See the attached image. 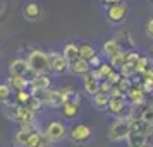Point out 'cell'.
Segmentation results:
<instances>
[{
  "instance_id": "6da1fadb",
  "label": "cell",
  "mask_w": 153,
  "mask_h": 147,
  "mask_svg": "<svg viewBox=\"0 0 153 147\" xmlns=\"http://www.w3.org/2000/svg\"><path fill=\"white\" fill-rule=\"evenodd\" d=\"M131 133V120L127 116H119L110 127H108V132H107V137L112 142H120V140H126L127 135Z\"/></svg>"
},
{
  "instance_id": "7a4b0ae2",
  "label": "cell",
  "mask_w": 153,
  "mask_h": 147,
  "mask_svg": "<svg viewBox=\"0 0 153 147\" xmlns=\"http://www.w3.org/2000/svg\"><path fill=\"white\" fill-rule=\"evenodd\" d=\"M28 60V65L29 69L33 70L35 74H45L48 72V53H45L43 50H31L26 56Z\"/></svg>"
},
{
  "instance_id": "3957f363",
  "label": "cell",
  "mask_w": 153,
  "mask_h": 147,
  "mask_svg": "<svg viewBox=\"0 0 153 147\" xmlns=\"http://www.w3.org/2000/svg\"><path fill=\"white\" fill-rule=\"evenodd\" d=\"M48 70L55 75H65L69 74V62L65 60V56L59 51H50L48 53Z\"/></svg>"
},
{
  "instance_id": "277c9868",
  "label": "cell",
  "mask_w": 153,
  "mask_h": 147,
  "mask_svg": "<svg viewBox=\"0 0 153 147\" xmlns=\"http://www.w3.org/2000/svg\"><path fill=\"white\" fill-rule=\"evenodd\" d=\"M65 135H67V128L64 125L62 121H59V120H53V121H50L48 125H47V130H45V139L52 142V144H59V142H62L65 139Z\"/></svg>"
},
{
  "instance_id": "5b68a950",
  "label": "cell",
  "mask_w": 153,
  "mask_h": 147,
  "mask_svg": "<svg viewBox=\"0 0 153 147\" xmlns=\"http://www.w3.org/2000/svg\"><path fill=\"white\" fill-rule=\"evenodd\" d=\"M105 15H107V21L110 22L112 26H119V24H122V22L126 21L127 7H126L122 2H119V4H112V5H107Z\"/></svg>"
},
{
  "instance_id": "8992f818",
  "label": "cell",
  "mask_w": 153,
  "mask_h": 147,
  "mask_svg": "<svg viewBox=\"0 0 153 147\" xmlns=\"http://www.w3.org/2000/svg\"><path fill=\"white\" fill-rule=\"evenodd\" d=\"M91 139H93V130L88 125L79 123V125L72 127V130H71V140L72 142L83 144V142H90Z\"/></svg>"
},
{
  "instance_id": "52a82bcc",
  "label": "cell",
  "mask_w": 153,
  "mask_h": 147,
  "mask_svg": "<svg viewBox=\"0 0 153 147\" xmlns=\"http://www.w3.org/2000/svg\"><path fill=\"white\" fill-rule=\"evenodd\" d=\"M50 86H52V79L47 75V72L45 74H36L35 77L29 80V92L31 94H40L45 89H48Z\"/></svg>"
},
{
  "instance_id": "ba28073f",
  "label": "cell",
  "mask_w": 153,
  "mask_h": 147,
  "mask_svg": "<svg viewBox=\"0 0 153 147\" xmlns=\"http://www.w3.org/2000/svg\"><path fill=\"white\" fill-rule=\"evenodd\" d=\"M43 103L48 106V108H60L62 106V96H60V91L57 89H45L43 91Z\"/></svg>"
},
{
  "instance_id": "9c48e42d",
  "label": "cell",
  "mask_w": 153,
  "mask_h": 147,
  "mask_svg": "<svg viewBox=\"0 0 153 147\" xmlns=\"http://www.w3.org/2000/svg\"><path fill=\"white\" fill-rule=\"evenodd\" d=\"M36 120V113L33 110H29L28 106H19L16 105V113H14V121L16 123H28V121H33Z\"/></svg>"
},
{
  "instance_id": "30bf717a",
  "label": "cell",
  "mask_w": 153,
  "mask_h": 147,
  "mask_svg": "<svg viewBox=\"0 0 153 147\" xmlns=\"http://www.w3.org/2000/svg\"><path fill=\"white\" fill-rule=\"evenodd\" d=\"M126 101H129L131 105H139L146 101V92L143 91V87L139 84H132L131 89L126 92Z\"/></svg>"
},
{
  "instance_id": "8fae6325",
  "label": "cell",
  "mask_w": 153,
  "mask_h": 147,
  "mask_svg": "<svg viewBox=\"0 0 153 147\" xmlns=\"http://www.w3.org/2000/svg\"><path fill=\"white\" fill-rule=\"evenodd\" d=\"M131 132H136V133L145 135V137H150V135H153V123L152 121H146V120H132Z\"/></svg>"
},
{
  "instance_id": "7c38bea8",
  "label": "cell",
  "mask_w": 153,
  "mask_h": 147,
  "mask_svg": "<svg viewBox=\"0 0 153 147\" xmlns=\"http://www.w3.org/2000/svg\"><path fill=\"white\" fill-rule=\"evenodd\" d=\"M108 101H110V96H108V92H103V91H98L91 96V105L98 111L107 110L108 108Z\"/></svg>"
},
{
  "instance_id": "4fadbf2b",
  "label": "cell",
  "mask_w": 153,
  "mask_h": 147,
  "mask_svg": "<svg viewBox=\"0 0 153 147\" xmlns=\"http://www.w3.org/2000/svg\"><path fill=\"white\" fill-rule=\"evenodd\" d=\"M28 70H29V65L26 58H16L9 65V74L10 75H24Z\"/></svg>"
},
{
  "instance_id": "5bb4252c",
  "label": "cell",
  "mask_w": 153,
  "mask_h": 147,
  "mask_svg": "<svg viewBox=\"0 0 153 147\" xmlns=\"http://www.w3.org/2000/svg\"><path fill=\"white\" fill-rule=\"evenodd\" d=\"M126 105H127L126 94L124 96H115V98H110V101H108V110H110V113H114L115 116H120L122 111H124Z\"/></svg>"
},
{
  "instance_id": "9a60e30c",
  "label": "cell",
  "mask_w": 153,
  "mask_h": 147,
  "mask_svg": "<svg viewBox=\"0 0 153 147\" xmlns=\"http://www.w3.org/2000/svg\"><path fill=\"white\" fill-rule=\"evenodd\" d=\"M60 111H62V116L64 118H76L79 115V105L77 103H72V101H67V103H62L60 106Z\"/></svg>"
},
{
  "instance_id": "2e32d148",
  "label": "cell",
  "mask_w": 153,
  "mask_h": 147,
  "mask_svg": "<svg viewBox=\"0 0 153 147\" xmlns=\"http://www.w3.org/2000/svg\"><path fill=\"white\" fill-rule=\"evenodd\" d=\"M62 55L65 56V60L69 62V67H71V65L76 62L77 58H79V46H77V45H74V43L65 45V46H64Z\"/></svg>"
},
{
  "instance_id": "e0dca14e",
  "label": "cell",
  "mask_w": 153,
  "mask_h": 147,
  "mask_svg": "<svg viewBox=\"0 0 153 147\" xmlns=\"http://www.w3.org/2000/svg\"><path fill=\"white\" fill-rule=\"evenodd\" d=\"M126 142H127V146H131V147L150 146V142H148V137L141 135V133H136V132H131V133H129V135H127V139H126Z\"/></svg>"
},
{
  "instance_id": "ac0fdd59",
  "label": "cell",
  "mask_w": 153,
  "mask_h": 147,
  "mask_svg": "<svg viewBox=\"0 0 153 147\" xmlns=\"http://www.w3.org/2000/svg\"><path fill=\"white\" fill-rule=\"evenodd\" d=\"M7 84L16 89V91H21V89H28L29 87V80L24 75H10L7 80Z\"/></svg>"
},
{
  "instance_id": "d6986e66",
  "label": "cell",
  "mask_w": 153,
  "mask_h": 147,
  "mask_svg": "<svg viewBox=\"0 0 153 147\" xmlns=\"http://www.w3.org/2000/svg\"><path fill=\"white\" fill-rule=\"evenodd\" d=\"M40 14H42V7H40L38 4H35V2L28 4V5L24 7V10H22V15H24L28 21H36V19L40 17Z\"/></svg>"
},
{
  "instance_id": "ffe728a7",
  "label": "cell",
  "mask_w": 153,
  "mask_h": 147,
  "mask_svg": "<svg viewBox=\"0 0 153 147\" xmlns=\"http://www.w3.org/2000/svg\"><path fill=\"white\" fill-rule=\"evenodd\" d=\"M60 96H62V103L72 101V103H77L79 105V101H81L79 92L76 89H72V87H64V89H60Z\"/></svg>"
},
{
  "instance_id": "44dd1931",
  "label": "cell",
  "mask_w": 153,
  "mask_h": 147,
  "mask_svg": "<svg viewBox=\"0 0 153 147\" xmlns=\"http://www.w3.org/2000/svg\"><path fill=\"white\" fill-rule=\"evenodd\" d=\"M90 69V63H88V60H83V58H77L76 62L71 65V70L69 72H72V74H76V75H83V74H86Z\"/></svg>"
},
{
  "instance_id": "7402d4cb",
  "label": "cell",
  "mask_w": 153,
  "mask_h": 147,
  "mask_svg": "<svg viewBox=\"0 0 153 147\" xmlns=\"http://www.w3.org/2000/svg\"><path fill=\"white\" fill-rule=\"evenodd\" d=\"M91 70H93V74H95V77H97L98 80H103V79L108 77V74L114 70V67H112L110 63H103L102 62V65H100L98 69H91Z\"/></svg>"
},
{
  "instance_id": "603a6c76",
  "label": "cell",
  "mask_w": 153,
  "mask_h": 147,
  "mask_svg": "<svg viewBox=\"0 0 153 147\" xmlns=\"http://www.w3.org/2000/svg\"><path fill=\"white\" fill-rule=\"evenodd\" d=\"M31 130L28 128H19V130H16L14 133V146H24L26 147V142H28V137Z\"/></svg>"
},
{
  "instance_id": "cb8c5ba5",
  "label": "cell",
  "mask_w": 153,
  "mask_h": 147,
  "mask_svg": "<svg viewBox=\"0 0 153 147\" xmlns=\"http://www.w3.org/2000/svg\"><path fill=\"white\" fill-rule=\"evenodd\" d=\"M119 50H122V48H120V45H119L117 39H108V41L103 43V55L108 56V58H110L114 53H117Z\"/></svg>"
},
{
  "instance_id": "d4e9b609",
  "label": "cell",
  "mask_w": 153,
  "mask_h": 147,
  "mask_svg": "<svg viewBox=\"0 0 153 147\" xmlns=\"http://www.w3.org/2000/svg\"><path fill=\"white\" fill-rule=\"evenodd\" d=\"M93 55H97V48L90 45V43H83L81 46H79V58H83V60H90Z\"/></svg>"
},
{
  "instance_id": "484cf974",
  "label": "cell",
  "mask_w": 153,
  "mask_h": 147,
  "mask_svg": "<svg viewBox=\"0 0 153 147\" xmlns=\"http://www.w3.org/2000/svg\"><path fill=\"white\" fill-rule=\"evenodd\" d=\"M152 60H150V56H141L139 55V58L136 60V75H141L145 70H148L150 67H152Z\"/></svg>"
},
{
  "instance_id": "4316f807",
  "label": "cell",
  "mask_w": 153,
  "mask_h": 147,
  "mask_svg": "<svg viewBox=\"0 0 153 147\" xmlns=\"http://www.w3.org/2000/svg\"><path fill=\"white\" fill-rule=\"evenodd\" d=\"M26 106H28L29 110H33L35 113H38L43 106H45V103H43V98H40L38 94H31V98H29V101H28Z\"/></svg>"
},
{
  "instance_id": "83f0119b",
  "label": "cell",
  "mask_w": 153,
  "mask_h": 147,
  "mask_svg": "<svg viewBox=\"0 0 153 147\" xmlns=\"http://www.w3.org/2000/svg\"><path fill=\"white\" fill-rule=\"evenodd\" d=\"M145 103H139V105H131V113L127 118L131 120H143V111H145Z\"/></svg>"
},
{
  "instance_id": "f1b7e54d",
  "label": "cell",
  "mask_w": 153,
  "mask_h": 147,
  "mask_svg": "<svg viewBox=\"0 0 153 147\" xmlns=\"http://www.w3.org/2000/svg\"><path fill=\"white\" fill-rule=\"evenodd\" d=\"M126 55H127V51L119 50L117 53H114V55L110 56V65L112 67H115V69H120V65L126 62Z\"/></svg>"
},
{
  "instance_id": "f546056e",
  "label": "cell",
  "mask_w": 153,
  "mask_h": 147,
  "mask_svg": "<svg viewBox=\"0 0 153 147\" xmlns=\"http://www.w3.org/2000/svg\"><path fill=\"white\" fill-rule=\"evenodd\" d=\"M29 98H31V92H28L26 89H21V91H17V96H16V105L26 106Z\"/></svg>"
},
{
  "instance_id": "4dcf8cb0",
  "label": "cell",
  "mask_w": 153,
  "mask_h": 147,
  "mask_svg": "<svg viewBox=\"0 0 153 147\" xmlns=\"http://www.w3.org/2000/svg\"><path fill=\"white\" fill-rule=\"evenodd\" d=\"M119 87V89H120V91L124 92H127L129 91V89H131V86H132V79L131 77H120V80H119L117 84H115Z\"/></svg>"
},
{
  "instance_id": "1f68e13d",
  "label": "cell",
  "mask_w": 153,
  "mask_h": 147,
  "mask_svg": "<svg viewBox=\"0 0 153 147\" xmlns=\"http://www.w3.org/2000/svg\"><path fill=\"white\" fill-rule=\"evenodd\" d=\"M9 96H10V86L7 82L0 84V101H7Z\"/></svg>"
},
{
  "instance_id": "d6a6232c",
  "label": "cell",
  "mask_w": 153,
  "mask_h": 147,
  "mask_svg": "<svg viewBox=\"0 0 153 147\" xmlns=\"http://www.w3.org/2000/svg\"><path fill=\"white\" fill-rule=\"evenodd\" d=\"M120 77H122V74H120V72H115V70H112L110 74H108V77H107V80H108L112 86H115L119 80H120Z\"/></svg>"
},
{
  "instance_id": "836d02e7",
  "label": "cell",
  "mask_w": 153,
  "mask_h": 147,
  "mask_svg": "<svg viewBox=\"0 0 153 147\" xmlns=\"http://www.w3.org/2000/svg\"><path fill=\"white\" fill-rule=\"evenodd\" d=\"M88 63H90V69H98V67L102 65V56L97 53V55H93L90 60H88Z\"/></svg>"
},
{
  "instance_id": "e575fe53",
  "label": "cell",
  "mask_w": 153,
  "mask_h": 147,
  "mask_svg": "<svg viewBox=\"0 0 153 147\" xmlns=\"http://www.w3.org/2000/svg\"><path fill=\"white\" fill-rule=\"evenodd\" d=\"M143 120L153 123V106H146L145 108V111H143Z\"/></svg>"
},
{
  "instance_id": "d590c367",
  "label": "cell",
  "mask_w": 153,
  "mask_h": 147,
  "mask_svg": "<svg viewBox=\"0 0 153 147\" xmlns=\"http://www.w3.org/2000/svg\"><path fill=\"white\" fill-rule=\"evenodd\" d=\"M145 31H146V36L150 39H153V17L148 19V22H146V26H145Z\"/></svg>"
},
{
  "instance_id": "8d00e7d4",
  "label": "cell",
  "mask_w": 153,
  "mask_h": 147,
  "mask_svg": "<svg viewBox=\"0 0 153 147\" xmlns=\"http://www.w3.org/2000/svg\"><path fill=\"white\" fill-rule=\"evenodd\" d=\"M114 87V86L107 80V79H103V80H100V91H103V92H110V89Z\"/></svg>"
},
{
  "instance_id": "74e56055",
  "label": "cell",
  "mask_w": 153,
  "mask_h": 147,
  "mask_svg": "<svg viewBox=\"0 0 153 147\" xmlns=\"http://www.w3.org/2000/svg\"><path fill=\"white\" fill-rule=\"evenodd\" d=\"M119 2H122V0H103L105 5H112V4H119Z\"/></svg>"
},
{
  "instance_id": "f35d334b",
  "label": "cell",
  "mask_w": 153,
  "mask_h": 147,
  "mask_svg": "<svg viewBox=\"0 0 153 147\" xmlns=\"http://www.w3.org/2000/svg\"><path fill=\"white\" fill-rule=\"evenodd\" d=\"M0 12H2V7H0Z\"/></svg>"
},
{
  "instance_id": "ab89813d",
  "label": "cell",
  "mask_w": 153,
  "mask_h": 147,
  "mask_svg": "<svg viewBox=\"0 0 153 147\" xmlns=\"http://www.w3.org/2000/svg\"><path fill=\"white\" fill-rule=\"evenodd\" d=\"M152 2H153V0H152Z\"/></svg>"
}]
</instances>
